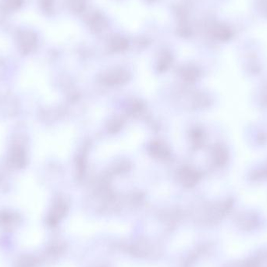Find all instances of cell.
<instances>
[{
	"instance_id": "cell-1",
	"label": "cell",
	"mask_w": 267,
	"mask_h": 267,
	"mask_svg": "<svg viewBox=\"0 0 267 267\" xmlns=\"http://www.w3.org/2000/svg\"><path fill=\"white\" fill-rule=\"evenodd\" d=\"M20 42L24 50H31L35 42V36L32 32H21Z\"/></svg>"
},
{
	"instance_id": "cell-2",
	"label": "cell",
	"mask_w": 267,
	"mask_h": 267,
	"mask_svg": "<svg viewBox=\"0 0 267 267\" xmlns=\"http://www.w3.org/2000/svg\"><path fill=\"white\" fill-rule=\"evenodd\" d=\"M7 7H10L11 9H17L21 4V0H6Z\"/></svg>"
}]
</instances>
